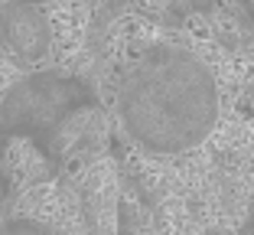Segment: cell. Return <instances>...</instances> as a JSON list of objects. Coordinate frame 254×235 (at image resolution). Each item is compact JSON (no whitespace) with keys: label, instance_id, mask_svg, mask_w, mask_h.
Wrapping results in <instances>:
<instances>
[{"label":"cell","instance_id":"cell-1","mask_svg":"<svg viewBox=\"0 0 254 235\" xmlns=\"http://www.w3.org/2000/svg\"><path fill=\"white\" fill-rule=\"evenodd\" d=\"M218 82L195 53L153 46L127 66L118 85V118L150 154H186L218 124Z\"/></svg>","mask_w":254,"mask_h":235},{"label":"cell","instance_id":"cell-2","mask_svg":"<svg viewBox=\"0 0 254 235\" xmlns=\"http://www.w3.org/2000/svg\"><path fill=\"white\" fill-rule=\"evenodd\" d=\"M85 105H88V88L82 82L53 72L30 76L13 85L0 101V134L33 137L49 147V137Z\"/></svg>","mask_w":254,"mask_h":235},{"label":"cell","instance_id":"cell-3","mask_svg":"<svg viewBox=\"0 0 254 235\" xmlns=\"http://www.w3.org/2000/svg\"><path fill=\"white\" fill-rule=\"evenodd\" d=\"M7 39L20 56L36 59V56L46 53V46H49L46 20L30 7V3H16V7L7 13Z\"/></svg>","mask_w":254,"mask_h":235},{"label":"cell","instance_id":"cell-4","mask_svg":"<svg viewBox=\"0 0 254 235\" xmlns=\"http://www.w3.org/2000/svg\"><path fill=\"white\" fill-rule=\"evenodd\" d=\"M10 190H13V183H10V173H7V157H3V134H0V206H7Z\"/></svg>","mask_w":254,"mask_h":235},{"label":"cell","instance_id":"cell-5","mask_svg":"<svg viewBox=\"0 0 254 235\" xmlns=\"http://www.w3.org/2000/svg\"><path fill=\"white\" fill-rule=\"evenodd\" d=\"M20 3H39V0H20Z\"/></svg>","mask_w":254,"mask_h":235}]
</instances>
